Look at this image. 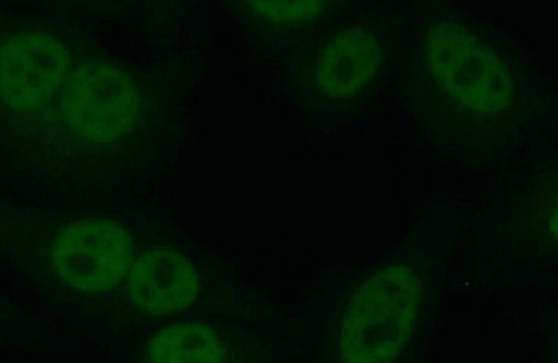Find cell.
<instances>
[{
  "label": "cell",
  "instance_id": "1",
  "mask_svg": "<svg viewBox=\"0 0 558 363\" xmlns=\"http://www.w3.org/2000/svg\"><path fill=\"white\" fill-rule=\"evenodd\" d=\"M144 241L134 223L114 216L0 210V253L74 306L112 301Z\"/></svg>",
  "mask_w": 558,
  "mask_h": 363
},
{
  "label": "cell",
  "instance_id": "2",
  "mask_svg": "<svg viewBox=\"0 0 558 363\" xmlns=\"http://www.w3.org/2000/svg\"><path fill=\"white\" fill-rule=\"evenodd\" d=\"M216 286L191 253L162 240H146L112 298L108 331L117 344L148 328L213 316Z\"/></svg>",
  "mask_w": 558,
  "mask_h": 363
},
{
  "label": "cell",
  "instance_id": "3",
  "mask_svg": "<svg viewBox=\"0 0 558 363\" xmlns=\"http://www.w3.org/2000/svg\"><path fill=\"white\" fill-rule=\"evenodd\" d=\"M415 268L387 265L355 287L343 306L338 331L341 363H392L405 350L423 306Z\"/></svg>",
  "mask_w": 558,
  "mask_h": 363
},
{
  "label": "cell",
  "instance_id": "4",
  "mask_svg": "<svg viewBox=\"0 0 558 363\" xmlns=\"http://www.w3.org/2000/svg\"><path fill=\"white\" fill-rule=\"evenodd\" d=\"M421 52L428 81L461 111L497 117L514 106V76L505 57L470 27L451 20L432 24Z\"/></svg>",
  "mask_w": 558,
  "mask_h": 363
},
{
  "label": "cell",
  "instance_id": "5",
  "mask_svg": "<svg viewBox=\"0 0 558 363\" xmlns=\"http://www.w3.org/2000/svg\"><path fill=\"white\" fill-rule=\"evenodd\" d=\"M52 107L63 136L74 146L112 147L136 129L143 94L118 63L86 62L73 68Z\"/></svg>",
  "mask_w": 558,
  "mask_h": 363
},
{
  "label": "cell",
  "instance_id": "6",
  "mask_svg": "<svg viewBox=\"0 0 558 363\" xmlns=\"http://www.w3.org/2000/svg\"><path fill=\"white\" fill-rule=\"evenodd\" d=\"M128 363H260L262 346L218 317L167 323L124 342Z\"/></svg>",
  "mask_w": 558,
  "mask_h": 363
},
{
  "label": "cell",
  "instance_id": "7",
  "mask_svg": "<svg viewBox=\"0 0 558 363\" xmlns=\"http://www.w3.org/2000/svg\"><path fill=\"white\" fill-rule=\"evenodd\" d=\"M383 51L378 38L365 27H351L324 45L314 63V84L326 97L359 96L381 71Z\"/></svg>",
  "mask_w": 558,
  "mask_h": 363
},
{
  "label": "cell",
  "instance_id": "8",
  "mask_svg": "<svg viewBox=\"0 0 558 363\" xmlns=\"http://www.w3.org/2000/svg\"><path fill=\"white\" fill-rule=\"evenodd\" d=\"M252 17L263 20L279 27L306 26L327 16L332 3L323 0L305 2H247Z\"/></svg>",
  "mask_w": 558,
  "mask_h": 363
},
{
  "label": "cell",
  "instance_id": "9",
  "mask_svg": "<svg viewBox=\"0 0 558 363\" xmlns=\"http://www.w3.org/2000/svg\"><path fill=\"white\" fill-rule=\"evenodd\" d=\"M24 336L19 331L16 317L0 303V348L22 344Z\"/></svg>",
  "mask_w": 558,
  "mask_h": 363
}]
</instances>
